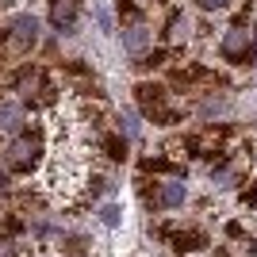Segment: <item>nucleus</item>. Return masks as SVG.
<instances>
[{
  "label": "nucleus",
  "mask_w": 257,
  "mask_h": 257,
  "mask_svg": "<svg viewBox=\"0 0 257 257\" xmlns=\"http://www.w3.org/2000/svg\"><path fill=\"white\" fill-rule=\"evenodd\" d=\"M204 12H226V8H234V0H196Z\"/></svg>",
  "instance_id": "8"
},
{
  "label": "nucleus",
  "mask_w": 257,
  "mask_h": 257,
  "mask_svg": "<svg viewBox=\"0 0 257 257\" xmlns=\"http://www.w3.org/2000/svg\"><path fill=\"white\" fill-rule=\"evenodd\" d=\"M158 234H165V238H169V246L177 249V253H200V249H207V246H211L207 230H200V226H184V223L158 226Z\"/></svg>",
  "instance_id": "3"
},
{
  "label": "nucleus",
  "mask_w": 257,
  "mask_h": 257,
  "mask_svg": "<svg viewBox=\"0 0 257 257\" xmlns=\"http://www.w3.org/2000/svg\"><path fill=\"white\" fill-rule=\"evenodd\" d=\"M119 20H127V23H139V8H135L131 0H119Z\"/></svg>",
  "instance_id": "7"
},
{
  "label": "nucleus",
  "mask_w": 257,
  "mask_h": 257,
  "mask_svg": "<svg viewBox=\"0 0 257 257\" xmlns=\"http://www.w3.org/2000/svg\"><path fill=\"white\" fill-rule=\"evenodd\" d=\"M0 257H23V246H16V238L0 234Z\"/></svg>",
  "instance_id": "6"
},
{
  "label": "nucleus",
  "mask_w": 257,
  "mask_h": 257,
  "mask_svg": "<svg viewBox=\"0 0 257 257\" xmlns=\"http://www.w3.org/2000/svg\"><path fill=\"white\" fill-rule=\"evenodd\" d=\"M135 100H139V111L150 123H158V127H177L184 119L181 107L169 104V88L165 85H154V81H139L135 85Z\"/></svg>",
  "instance_id": "1"
},
{
  "label": "nucleus",
  "mask_w": 257,
  "mask_h": 257,
  "mask_svg": "<svg viewBox=\"0 0 257 257\" xmlns=\"http://www.w3.org/2000/svg\"><path fill=\"white\" fill-rule=\"evenodd\" d=\"M219 54H223V62H230V65H253V58H257V39H253V31H249L246 23L226 27L223 43H219Z\"/></svg>",
  "instance_id": "2"
},
{
  "label": "nucleus",
  "mask_w": 257,
  "mask_h": 257,
  "mask_svg": "<svg viewBox=\"0 0 257 257\" xmlns=\"http://www.w3.org/2000/svg\"><path fill=\"white\" fill-rule=\"evenodd\" d=\"M96 150L104 154L107 161H123V158H127V139H123L119 131H111V127H107L104 135L96 139Z\"/></svg>",
  "instance_id": "5"
},
{
  "label": "nucleus",
  "mask_w": 257,
  "mask_h": 257,
  "mask_svg": "<svg viewBox=\"0 0 257 257\" xmlns=\"http://www.w3.org/2000/svg\"><path fill=\"white\" fill-rule=\"evenodd\" d=\"M100 219H104V226H115V223H119V207H111V204H107L104 211H100Z\"/></svg>",
  "instance_id": "9"
},
{
  "label": "nucleus",
  "mask_w": 257,
  "mask_h": 257,
  "mask_svg": "<svg viewBox=\"0 0 257 257\" xmlns=\"http://www.w3.org/2000/svg\"><path fill=\"white\" fill-rule=\"evenodd\" d=\"M154 200V207H165V211H169V207H184V184L181 181H158L154 184V192H146Z\"/></svg>",
  "instance_id": "4"
}]
</instances>
